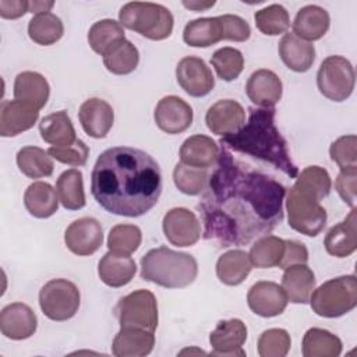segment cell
Returning a JSON list of instances; mask_svg holds the SVG:
<instances>
[{
	"label": "cell",
	"instance_id": "cell-1",
	"mask_svg": "<svg viewBox=\"0 0 357 357\" xmlns=\"http://www.w3.org/2000/svg\"><path fill=\"white\" fill-rule=\"evenodd\" d=\"M215 165L198 204L204 238L230 247L269 234L283 220V184L237 160L223 145Z\"/></svg>",
	"mask_w": 357,
	"mask_h": 357
},
{
	"label": "cell",
	"instance_id": "cell-2",
	"mask_svg": "<svg viewBox=\"0 0 357 357\" xmlns=\"http://www.w3.org/2000/svg\"><path fill=\"white\" fill-rule=\"evenodd\" d=\"M91 192L109 213L137 218L149 212L162 192V172L145 151L113 146L103 151L91 173Z\"/></svg>",
	"mask_w": 357,
	"mask_h": 357
},
{
	"label": "cell",
	"instance_id": "cell-3",
	"mask_svg": "<svg viewBox=\"0 0 357 357\" xmlns=\"http://www.w3.org/2000/svg\"><path fill=\"white\" fill-rule=\"evenodd\" d=\"M248 121L233 134L220 138L219 144L234 152L261 159L290 178L298 174L293 163L287 141L275 124V107H250Z\"/></svg>",
	"mask_w": 357,
	"mask_h": 357
},
{
	"label": "cell",
	"instance_id": "cell-4",
	"mask_svg": "<svg viewBox=\"0 0 357 357\" xmlns=\"http://www.w3.org/2000/svg\"><path fill=\"white\" fill-rule=\"evenodd\" d=\"M332 187L329 173L321 166H308L297 174L286 197L289 226L308 237L318 236L326 225V211L321 205Z\"/></svg>",
	"mask_w": 357,
	"mask_h": 357
},
{
	"label": "cell",
	"instance_id": "cell-5",
	"mask_svg": "<svg viewBox=\"0 0 357 357\" xmlns=\"http://www.w3.org/2000/svg\"><path fill=\"white\" fill-rule=\"evenodd\" d=\"M198 275L197 259L167 247L149 250L141 258V278L166 289L190 286Z\"/></svg>",
	"mask_w": 357,
	"mask_h": 357
},
{
	"label": "cell",
	"instance_id": "cell-6",
	"mask_svg": "<svg viewBox=\"0 0 357 357\" xmlns=\"http://www.w3.org/2000/svg\"><path fill=\"white\" fill-rule=\"evenodd\" d=\"M123 26L151 40H163L173 32L174 18L170 10L151 1H130L119 11Z\"/></svg>",
	"mask_w": 357,
	"mask_h": 357
},
{
	"label": "cell",
	"instance_id": "cell-7",
	"mask_svg": "<svg viewBox=\"0 0 357 357\" xmlns=\"http://www.w3.org/2000/svg\"><path fill=\"white\" fill-rule=\"evenodd\" d=\"M310 304L312 311L324 318L342 317L357 305V279L354 275L333 278L314 289Z\"/></svg>",
	"mask_w": 357,
	"mask_h": 357
},
{
	"label": "cell",
	"instance_id": "cell-8",
	"mask_svg": "<svg viewBox=\"0 0 357 357\" xmlns=\"http://www.w3.org/2000/svg\"><path fill=\"white\" fill-rule=\"evenodd\" d=\"M356 73L351 63L343 56H328L317 73L319 92L333 102L346 100L354 89Z\"/></svg>",
	"mask_w": 357,
	"mask_h": 357
},
{
	"label": "cell",
	"instance_id": "cell-9",
	"mask_svg": "<svg viewBox=\"0 0 357 357\" xmlns=\"http://www.w3.org/2000/svg\"><path fill=\"white\" fill-rule=\"evenodd\" d=\"M81 303L78 287L63 278L52 279L39 291V305L42 312L52 321H67L73 318Z\"/></svg>",
	"mask_w": 357,
	"mask_h": 357
},
{
	"label": "cell",
	"instance_id": "cell-10",
	"mask_svg": "<svg viewBox=\"0 0 357 357\" xmlns=\"http://www.w3.org/2000/svg\"><path fill=\"white\" fill-rule=\"evenodd\" d=\"M120 326H135L155 331L158 326V301L152 291L145 289L134 290L121 297L116 307Z\"/></svg>",
	"mask_w": 357,
	"mask_h": 357
},
{
	"label": "cell",
	"instance_id": "cell-11",
	"mask_svg": "<svg viewBox=\"0 0 357 357\" xmlns=\"http://www.w3.org/2000/svg\"><path fill=\"white\" fill-rule=\"evenodd\" d=\"M163 233L176 247H191L201 237V223L194 212L187 208H172L163 216Z\"/></svg>",
	"mask_w": 357,
	"mask_h": 357
},
{
	"label": "cell",
	"instance_id": "cell-12",
	"mask_svg": "<svg viewBox=\"0 0 357 357\" xmlns=\"http://www.w3.org/2000/svg\"><path fill=\"white\" fill-rule=\"evenodd\" d=\"M176 79L181 89L194 98L208 95L215 86V78L206 63L197 56L183 57L176 67Z\"/></svg>",
	"mask_w": 357,
	"mask_h": 357
},
{
	"label": "cell",
	"instance_id": "cell-13",
	"mask_svg": "<svg viewBox=\"0 0 357 357\" xmlns=\"http://www.w3.org/2000/svg\"><path fill=\"white\" fill-rule=\"evenodd\" d=\"M64 243L75 255H92L103 243L102 225L95 218H79L66 229Z\"/></svg>",
	"mask_w": 357,
	"mask_h": 357
},
{
	"label": "cell",
	"instance_id": "cell-14",
	"mask_svg": "<svg viewBox=\"0 0 357 357\" xmlns=\"http://www.w3.org/2000/svg\"><path fill=\"white\" fill-rule=\"evenodd\" d=\"M250 310L264 318L280 315L289 303L287 294L283 287L275 282L261 280L254 283L247 294Z\"/></svg>",
	"mask_w": 357,
	"mask_h": 357
},
{
	"label": "cell",
	"instance_id": "cell-15",
	"mask_svg": "<svg viewBox=\"0 0 357 357\" xmlns=\"http://www.w3.org/2000/svg\"><path fill=\"white\" fill-rule=\"evenodd\" d=\"M156 126L167 134L184 132L194 119L191 106L176 95L162 98L153 112Z\"/></svg>",
	"mask_w": 357,
	"mask_h": 357
},
{
	"label": "cell",
	"instance_id": "cell-16",
	"mask_svg": "<svg viewBox=\"0 0 357 357\" xmlns=\"http://www.w3.org/2000/svg\"><path fill=\"white\" fill-rule=\"evenodd\" d=\"M247 339V326L238 318L219 321L209 335L211 356H245L243 344Z\"/></svg>",
	"mask_w": 357,
	"mask_h": 357
},
{
	"label": "cell",
	"instance_id": "cell-17",
	"mask_svg": "<svg viewBox=\"0 0 357 357\" xmlns=\"http://www.w3.org/2000/svg\"><path fill=\"white\" fill-rule=\"evenodd\" d=\"M36 314L24 303H11L0 312V331L11 340L28 339L36 332Z\"/></svg>",
	"mask_w": 357,
	"mask_h": 357
},
{
	"label": "cell",
	"instance_id": "cell-18",
	"mask_svg": "<svg viewBox=\"0 0 357 357\" xmlns=\"http://www.w3.org/2000/svg\"><path fill=\"white\" fill-rule=\"evenodd\" d=\"M205 123L213 134L225 137L236 132L244 126L245 110L237 100L222 99L208 109Z\"/></svg>",
	"mask_w": 357,
	"mask_h": 357
},
{
	"label": "cell",
	"instance_id": "cell-19",
	"mask_svg": "<svg viewBox=\"0 0 357 357\" xmlns=\"http://www.w3.org/2000/svg\"><path fill=\"white\" fill-rule=\"evenodd\" d=\"M39 117V110L21 100H3L0 105V135L15 137L32 128Z\"/></svg>",
	"mask_w": 357,
	"mask_h": 357
},
{
	"label": "cell",
	"instance_id": "cell-20",
	"mask_svg": "<svg viewBox=\"0 0 357 357\" xmlns=\"http://www.w3.org/2000/svg\"><path fill=\"white\" fill-rule=\"evenodd\" d=\"M78 119L82 130L92 138H105L114 123L113 107L100 98H89L81 106Z\"/></svg>",
	"mask_w": 357,
	"mask_h": 357
},
{
	"label": "cell",
	"instance_id": "cell-21",
	"mask_svg": "<svg viewBox=\"0 0 357 357\" xmlns=\"http://www.w3.org/2000/svg\"><path fill=\"white\" fill-rule=\"evenodd\" d=\"M245 93L257 106L273 107L282 99L283 84L273 71L261 68L250 75L245 84Z\"/></svg>",
	"mask_w": 357,
	"mask_h": 357
},
{
	"label": "cell",
	"instance_id": "cell-22",
	"mask_svg": "<svg viewBox=\"0 0 357 357\" xmlns=\"http://www.w3.org/2000/svg\"><path fill=\"white\" fill-rule=\"evenodd\" d=\"M155 346V335L152 331L123 326L113 339L112 353L116 357H144L148 356Z\"/></svg>",
	"mask_w": 357,
	"mask_h": 357
},
{
	"label": "cell",
	"instance_id": "cell-23",
	"mask_svg": "<svg viewBox=\"0 0 357 357\" xmlns=\"http://www.w3.org/2000/svg\"><path fill=\"white\" fill-rule=\"evenodd\" d=\"M325 250L329 255L344 258L351 255L357 248V216L356 208L346 216L344 220L332 226L324 240Z\"/></svg>",
	"mask_w": 357,
	"mask_h": 357
},
{
	"label": "cell",
	"instance_id": "cell-24",
	"mask_svg": "<svg viewBox=\"0 0 357 357\" xmlns=\"http://www.w3.org/2000/svg\"><path fill=\"white\" fill-rule=\"evenodd\" d=\"M329 25L328 11L321 6L308 4L297 11L293 21V33L307 42L318 40L328 32Z\"/></svg>",
	"mask_w": 357,
	"mask_h": 357
},
{
	"label": "cell",
	"instance_id": "cell-25",
	"mask_svg": "<svg viewBox=\"0 0 357 357\" xmlns=\"http://www.w3.org/2000/svg\"><path fill=\"white\" fill-rule=\"evenodd\" d=\"M219 149L216 141L211 137L195 134L183 142L180 148V162L198 169H209L216 163Z\"/></svg>",
	"mask_w": 357,
	"mask_h": 357
},
{
	"label": "cell",
	"instance_id": "cell-26",
	"mask_svg": "<svg viewBox=\"0 0 357 357\" xmlns=\"http://www.w3.org/2000/svg\"><path fill=\"white\" fill-rule=\"evenodd\" d=\"M137 272L135 261L130 255L107 251L98 264V275L109 287H121L131 282Z\"/></svg>",
	"mask_w": 357,
	"mask_h": 357
},
{
	"label": "cell",
	"instance_id": "cell-27",
	"mask_svg": "<svg viewBox=\"0 0 357 357\" xmlns=\"http://www.w3.org/2000/svg\"><path fill=\"white\" fill-rule=\"evenodd\" d=\"M279 56L284 66L296 73L308 71L315 60V47L291 33H284L279 42Z\"/></svg>",
	"mask_w": 357,
	"mask_h": 357
},
{
	"label": "cell",
	"instance_id": "cell-28",
	"mask_svg": "<svg viewBox=\"0 0 357 357\" xmlns=\"http://www.w3.org/2000/svg\"><path fill=\"white\" fill-rule=\"evenodd\" d=\"M282 287L290 303L307 304L315 289V275L307 264L287 266L282 276Z\"/></svg>",
	"mask_w": 357,
	"mask_h": 357
},
{
	"label": "cell",
	"instance_id": "cell-29",
	"mask_svg": "<svg viewBox=\"0 0 357 357\" xmlns=\"http://www.w3.org/2000/svg\"><path fill=\"white\" fill-rule=\"evenodd\" d=\"M50 86L47 79L36 71H22L14 81V98L25 102L38 110L45 107L49 100Z\"/></svg>",
	"mask_w": 357,
	"mask_h": 357
},
{
	"label": "cell",
	"instance_id": "cell-30",
	"mask_svg": "<svg viewBox=\"0 0 357 357\" xmlns=\"http://www.w3.org/2000/svg\"><path fill=\"white\" fill-rule=\"evenodd\" d=\"M24 205L33 218L46 219L57 212L59 197L49 183L35 181L25 190Z\"/></svg>",
	"mask_w": 357,
	"mask_h": 357
},
{
	"label": "cell",
	"instance_id": "cell-31",
	"mask_svg": "<svg viewBox=\"0 0 357 357\" xmlns=\"http://www.w3.org/2000/svg\"><path fill=\"white\" fill-rule=\"evenodd\" d=\"M251 269V259L243 250H229L223 252L216 262V276L226 286L243 283Z\"/></svg>",
	"mask_w": 357,
	"mask_h": 357
},
{
	"label": "cell",
	"instance_id": "cell-32",
	"mask_svg": "<svg viewBox=\"0 0 357 357\" xmlns=\"http://www.w3.org/2000/svg\"><path fill=\"white\" fill-rule=\"evenodd\" d=\"M39 132L42 139L52 146L70 145L78 139L71 119L66 110L45 116L39 123Z\"/></svg>",
	"mask_w": 357,
	"mask_h": 357
},
{
	"label": "cell",
	"instance_id": "cell-33",
	"mask_svg": "<svg viewBox=\"0 0 357 357\" xmlns=\"http://www.w3.org/2000/svg\"><path fill=\"white\" fill-rule=\"evenodd\" d=\"M183 39L192 47H209L223 39L219 17H204L190 21L183 31Z\"/></svg>",
	"mask_w": 357,
	"mask_h": 357
},
{
	"label": "cell",
	"instance_id": "cell-34",
	"mask_svg": "<svg viewBox=\"0 0 357 357\" xmlns=\"http://www.w3.org/2000/svg\"><path fill=\"white\" fill-rule=\"evenodd\" d=\"M342 340L332 332L321 328H310L301 343L304 357H337L342 353Z\"/></svg>",
	"mask_w": 357,
	"mask_h": 357
},
{
	"label": "cell",
	"instance_id": "cell-35",
	"mask_svg": "<svg viewBox=\"0 0 357 357\" xmlns=\"http://www.w3.org/2000/svg\"><path fill=\"white\" fill-rule=\"evenodd\" d=\"M56 192L61 205L68 211H78L85 206L82 173L78 169L63 172L56 183Z\"/></svg>",
	"mask_w": 357,
	"mask_h": 357
},
{
	"label": "cell",
	"instance_id": "cell-36",
	"mask_svg": "<svg viewBox=\"0 0 357 357\" xmlns=\"http://www.w3.org/2000/svg\"><path fill=\"white\" fill-rule=\"evenodd\" d=\"M138 63V49L126 38L119 40L103 54V64L106 70L116 75H127L132 73Z\"/></svg>",
	"mask_w": 357,
	"mask_h": 357
},
{
	"label": "cell",
	"instance_id": "cell-37",
	"mask_svg": "<svg viewBox=\"0 0 357 357\" xmlns=\"http://www.w3.org/2000/svg\"><path fill=\"white\" fill-rule=\"evenodd\" d=\"M17 166L22 174L29 178L49 177L54 165L47 151L39 146H24L17 152Z\"/></svg>",
	"mask_w": 357,
	"mask_h": 357
},
{
	"label": "cell",
	"instance_id": "cell-38",
	"mask_svg": "<svg viewBox=\"0 0 357 357\" xmlns=\"http://www.w3.org/2000/svg\"><path fill=\"white\" fill-rule=\"evenodd\" d=\"M64 33L61 20L53 13L35 14L28 22V36L38 45L50 46L60 40Z\"/></svg>",
	"mask_w": 357,
	"mask_h": 357
},
{
	"label": "cell",
	"instance_id": "cell-39",
	"mask_svg": "<svg viewBox=\"0 0 357 357\" xmlns=\"http://www.w3.org/2000/svg\"><path fill=\"white\" fill-rule=\"evenodd\" d=\"M284 252V240L276 236L259 237L250 250V259L255 268L266 269L279 266Z\"/></svg>",
	"mask_w": 357,
	"mask_h": 357
},
{
	"label": "cell",
	"instance_id": "cell-40",
	"mask_svg": "<svg viewBox=\"0 0 357 357\" xmlns=\"http://www.w3.org/2000/svg\"><path fill=\"white\" fill-rule=\"evenodd\" d=\"M121 39H124V28L120 22L112 18L96 21L88 32V42L91 49L100 56H103L113 45Z\"/></svg>",
	"mask_w": 357,
	"mask_h": 357
},
{
	"label": "cell",
	"instance_id": "cell-41",
	"mask_svg": "<svg viewBox=\"0 0 357 357\" xmlns=\"http://www.w3.org/2000/svg\"><path fill=\"white\" fill-rule=\"evenodd\" d=\"M209 180L208 169H198L178 162L173 170L174 185L187 195H199L205 191Z\"/></svg>",
	"mask_w": 357,
	"mask_h": 357
},
{
	"label": "cell",
	"instance_id": "cell-42",
	"mask_svg": "<svg viewBox=\"0 0 357 357\" xmlns=\"http://www.w3.org/2000/svg\"><path fill=\"white\" fill-rule=\"evenodd\" d=\"M255 26L269 36L284 33L290 26V17L282 4H269L254 14Z\"/></svg>",
	"mask_w": 357,
	"mask_h": 357
},
{
	"label": "cell",
	"instance_id": "cell-43",
	"mask_svg": "<svg viewBox=\"0 0 357 357\" xmlns=\"http://www.w3.org/2000/svg\"><path fill=\"white\" fill-rule=\"evenodd\" d=\"M211 64L215 68L218 77L229 82L238 78L241 74L244 68V57L238 49L225 46L212 54Z\"/></svg>",
	"mask_w": 357,
	"mask_h": 357
},
{
	"label": "cell",
	"instance_id": "cell-44",
	"mask_svg": "<svg viewBox=\"0 0 357 357\" xmlns=\"http://www.w3.org/2000/svg\"><path fill=\"white\" fill-rule=\"evenodd\" d=\"M142 241L141 229L135 225H116L110 229L107 237V247L110 251L117 254L130 255L138 250Z\"/></svg>",
	"mask_w": 357,
	"mask_h": 357
},
{
	"label": "cell",
	"instance_id": "cell-45",
	"mask_svg": "<svg viewBox=\"0 0 357 357\" xmlns=\"http://www.w3.org/2000/svg\"><path fill=\"white\" fill-rule=\"evenodd\" d=\"M291 339L286 329H266L258 339V354L261 357H284L289 353Z\"/></svg>",
	"mask_w": 357,
	"mask_h": 357
},
{
	"label": "cell",
	"instance_id": "cell-46",
	"mask_svg": "<svg viewBox=\"0 0 357 357\" xmlns=\"http://www.w3.org/2000/svg\"><path fill=\"white\" fill-rule=\"evenodd\" d=\"M357 137L343 135L331 144V159L340 167H357Z\"/></svg>",
	"mask_w": 357,
	"mask_h": 357
},
{
	"label": "cell",
	"instance_id": "cell-47",
	"mask_svg": "<svg viewBox=\"0 0 357 357\" xmlns=\"http://www.w3.org/2000/svg\"><path fill=\"white\" fill-rule=\"evenodd\" d=\"M47 153L60 163L79 167L86 163L88 155H89V148L85 145L84 141L77 139L75 142H73L70 145L50 146L47 149Z\"/></svg>",
	"mask_w": 357,
	"mask_h": 357
},
{
	"label": "cell",
	"instance_id": "cell-48",
	"mask_svg": "<svg viewBox=\"0 0 357 357\" xmlns=\"http://www.w3.org/2000/svg\"><path fill=\"white\" fill-rule=\"evenodd\" d=\"M223 39L225 40H234V42H245L251 35V28L248 22L241 18L240 15L234 14H223L219 15Z\"/></svg>",
	"mask_w": 357,
	"mask_h": 357
},
{
	"label": "cell",
	"instance_id": "cell-49",
	"mask_svg": "<svg viewBox=\"0 0 357 357\" xmlns=\"http://www.w3.org/2000/svg\"><path fill=\"white\" fill-rule=\"evenodd\" d=\"M335 188L339 197L350 206L356 208L357 197V167L340 169V173L336 177Z\"/></svg>",
	"mask_w": 357,
	"mask_h": 357
},
{
	"label": "cell",
	"instance_id": "cell-50",
	"mask_svg": "<svg viewBox=\"0 0 357 357\" xmlns=\"http://www.w3.org/2000/svg\"><path fill=\"white\" fill-rule=\"evenodd\" d=\"M308 262V250L307 247L296 240H284V252L283 258L279 264V268L286 269L287 266L296 264H307Z\"/></svg>",
	"mask_w": 357,
	"mask_h": 357
},
{
	"label": "cell",
	"instance_id": "cell-51",
	"mask_svg": "<svg viewBox=\"0 0 357 357\" xmlns=\"http://www.w3.org/2000/svg\"><path fill=\"white\" fill-rule=\"evenodd\" d=\"M29 13V1L25 0H1L0 1V17L6 20H15Z\"/></svg>",
	"mask_w": 357,
	"mask_h": 357
},
{
	"label": "cell",
	"instance_id": "cell-52",
	"mask_svg": "<svg viewBox=\"0 0 357 357\" xmlns=\"http://www.w3.org/2000/svg\"><path fill=\"white\" fill-rule=\"evenodd\" d=\"M54 6V1H29V13L40 14V13H49L50 8Z\"/></svg>",
	"mask_w": 357,
	"mask_h": 357
},
{
	"label": "cell",
	"instance_id": "cell-53",
	"mask_svg": "<svg viewBox=\"0 0 357 357\" xmlns=\"http://www.w3.org/2000/svg\"><path fill=\"white\" fill-rule=\"evenodd\" d=\"M183 6L194 11H204L215 6V1H183Z\"/></svg>",
	"mask_w": 357,
	"mask_h": 357
},
{
	"label": "cell",
	"instance_id": "cell-54",
	"mask_svg": "<svg viewBox=\"0 0 357 357\" xmlns=\"http://www.w3.org/2000/svg\"><path fill=\"white\" fill-rule=\"evenodd\" d=\"M187 353H190V354H192V353H198V354H206L205 351H202V350H198V349H184L183 351H180V354H187Z\"/></svg>",
	"mask_w": 357,
	"mask_h": 357
}]
</instances>
